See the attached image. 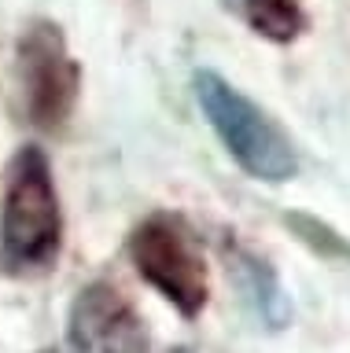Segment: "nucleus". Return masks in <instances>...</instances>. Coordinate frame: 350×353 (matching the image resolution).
Instances as JSON below:
<instances>
[{"label":"nucleus","mask_w":350,"mask_h":353,"mask_svg":"<svg viewBox=\"0 0 350 353\" xmlns=\"http://www.w3.org/2000/svg\"><path fill=\"white\" fill-rule=\"evenodd\" d=\"M288 225L299 232V239H306L317 254H324V258H343V261H350V239L336 236V232L328 228V225H321L317 217L291 214V217H288Z\"/></svg>","instance_id":"nucleus-8"},{"label":"nucleus","mask_w":350,"mask_h":353,"mask_svg":"<svg viewBox=\"0 0 350 353\" xmlns=\"http://www.w3.org/2000/svg\"><path fill=\"white\" fill-rule=\"evenodd\" d=\"M67 335L74 353H148V331L137 309L111 283L81 287L70 305Z\"/></svg>","instance_id":"nucleus-5"},{"label":"nucleus","mask_w":350,"mask_h":353,"mask_svg":"<svg viewBox=\"0 0 350 353\" xmlns=\"http://www.w3.org/2000/svg\"><path fill=\"white\" fill-rule=\"evenodd\" d=\"M63 214L48 154L23 148L8 165L0 206V247L12 269H48L59 254Z\"/></svg>","instance_id":"nucleus-1"},{"label":"nucleus","mask_w":350,"mask_h":353,"mask_svg":"<svg viewBox=\"0 0 350 353\" xmlns=\"http://www.w3.org/2000/svg\"><path fill=\"white\" fill-rule=\"evenodd\" d=\"M233 272H236L240 291L247 294V302L255 305V313L266 320L273 331L288 324L291 320V298L284 294L277 272H273L266 261H258L255 254H247V250H236L233 254Z\"/></svg>","instance_id":"nucleus-6"},{"label":"nucleus","mask_w":350,"mask_h":353,"mask_svg":"<svg viewBox=\"0 0 350 353\" xmlns=\"http://www.w3.org/2000/svg\"><path fill=\"white\" fill-rule=\"evenodd\" d=\"M19 85L23 107L37 129H59L70 118L81 88V70L70 59L56 22H30L19 41Z\"/></svg>","instance_id":"nucleus-4"},{"label":"nucleus","mask_w":350,"mask_h":353,"mask_svg":"<svg viewBox=\"0 0 350 353\" xmlns=\"http://www.w3.org/2000/svg\"><path fill=\"white\" fill-rule=\"evenodd\" d=\"M129 254L133 265L181 316L203 313L211 298V280H206V258L200 247V236L181 214L159 210L148 214L129 236Z\"/></svg>","instance_id":"nucleus-3"},{"label":"nucleus","mask_w":350,"mask_h":353,"mask_svg":"<svg viewBox=\"0 0 350 353\" xmlns=\"http://www.w3.org/2000/svg\"><path fill=\"white\" fill-rule=\"evenodd\" d=\"M195 99H200V110L211 121V129L217 132V140L225 143V151L251 176L280 184L299 173V159H295L288 132L255 99H247L240 88L229 85L222 74H214V70L195 74Z\"/></svg>","instance_id":"nucleus-2"},{"label":"nucleus","mask_w":350,"mask_h":353,"mask_svg":"<svg viewBox=\"0 0 350 353\" xmlns=\"http://www.w3.org/2000/svg\"><path fill=\"white\" fill-rule=\"evenodd\" d=\"M225 11H233L240 22H247L258 37L288 44L306 30L302 0H222Z\"/></svg>","instance_id":"nucleus-7"},{"label":"nucleus","mask_w":350,"mask_h":353,"mask_svg":"<svg viewBox=\"0 0 350 353\" xmlns=\"http://www.w3.org/2000/svg\"><path fill=\"white\" fill-rule=\"evenodd\" d=\"M170 353H188V350H170Z\"/></svg>","instance_id":"nucleus-9"}]
</instances>
